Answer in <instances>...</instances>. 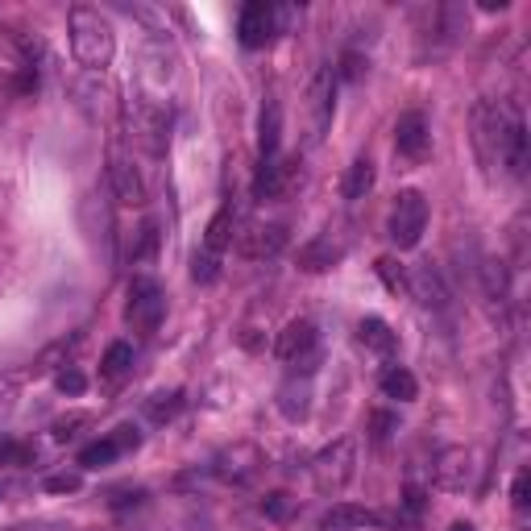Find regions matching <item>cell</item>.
<instances>
[{"label":"cell","instance_id":"cell-1","mask_svg":"<svg viewBox=\"0 0 531 531\" xmlns=\"http://www.w3.org/2000/svg\"><path fill=\"white\" fill-rule=\"evenodd\" d=\"M473 150L490 179H523L527 175V121L511 100H478L473 104Z\"/></svg>","mask_w":531,"mask_h":531},{"label":"cell","instance_id":"cell-2","mask_svg":"<svg viewBox=\"0 0 531 531\" xmlns=\"http://www.w3.org/2000/svg\"><path fill=\"white\" fill-rule=\"evenodd\" d=\"M67 30H71V54L79 67L88 71H104L113 63L117 54V30L100 9H88V5H75L71 17H67Z\"/></svg>","mask_w":531,"mask_h":531},{"label":"cell","instance_id":"cell-3","mask_svg":"<svg viewBox=\"0 0 531 531\" xmlns=\"http://www.w3.org/2000/svg\"><path fill=\"white\" fill-rule=\"evenodd\" d=\"M299 17V9L287 5H266V0H249L237 17V38L245 50H262L270 46L278 34H287V25Z\"/></svg>","mask_w":531,"mask_h":531},{"label":"cell","instance_id":"cell-4","mask_svg":"<svg viewBox=\"0 0 531 531\" xmlns=\"http://www.w3.org/2000/svg\"><path fill=\"white\" fill-rule=\"evenodd\" d=\"M353 465H357V444H353V436L332 440L328 449H320L312 457V482H316V490L337 498L353 482Z\"/></svg>","mask_w":531,"mask_h":531},{"label":"cell","instance_id":"cell-5","mask_svg":"<svg viewBox=\"0 0 531 531\" xmlns=\"http://www.w3.org/2000/svg\"><path fill=\"white\" fill-rule=\"evenodd\" d=\"M424 229H428V200H424V191H415V187L399 191L395 208H390V225H386L390 241H395L399 249H415L419 237H424Z\"/></svg>","mask_w":531,"mask_h":531},{"label":"cell","instance_id":"cell-6","mask_svg":"<svg viewBox=\"0 0 531 531\" xmlns=\"http://www.w3.org/2000/svg\"><path fill=\"white\" fill-rule=\"evenodd\" d=\"M278 361H287L295 374H316V361H320V337H316V324L312 320H291L274 341Z\"/></svg>","mask_w":531,"mask_h":531},{"label":"cell","instance_id":"cell-7","mask_svg":"<svg viewBox=\"0 0 531 531\" xmlns=\"http://www.w3.org/2000/svg\"><path fill=\"white\" fill-rule=\"evenodd\" d=\"M166 316V291L158 287V278L137 274L129 283V303H125V324L137 332H154Z\"/></svg>","mask_w":531,"mask_h":531},{"label":"cell","instance_id":"cell-8","mask_svg":"<svg viewBox=\"0 0 531 531\" xmlns=\"http://www.w3.org/2000/svg\"><path fill=\"white\" fill-rule=\"evenodd\" d=\"M432 478L440 490L449 494H461L478 482V465H473V453L461 449V444H449V449H440L436 461H432Z\"/></svg>","mask_w":531,"mask_h":531},{"label":"cell","instance_id":"cell-9","mask_svg":"<svg viewBox=\"0 0 531 531\" xmlns=\"http://www.w3.org/2000/svg\"><path fill=\"white\" fill-rule=\"evenodd\" d=\"M307 113H312V142H320L324 129L337 117V71L320 67L312 75V88H307Z\"/></svg>","mask_w":531,"mask_h":531},{"label":"cell","instance_id":"cell-10","mask_svg":"<svg viewBox=\"0 0 531 531\" xmlns=\"http://www.w3.org/2000/svg\"><path fill=\"white\" fill-rule=\"evenodd\" d=\"M345 254H349V233H345V225L324 229L316 241H307V245L299 249V270H307V274L332 270Z\"/></svg>","mask_w":531,"mask_h":531},{"label":"cell","instance_id":"cell-11","mask_svg":"<svg viewBox=\"0 0 531 531\" xmlns=\"http://www.w3.org/2000/svg\"><path fill=\"white\" fill-rule=\"evenodd\" d=\"M299 183V162L295 158H270L258 166V179H254V200H283L287 191H295Z\"/></svg>","mask_w":531,"mask_h":531},{"label":"cell","instance_id":"cell-12","mask_svg":"<svg viewBox=\"0 0 531 531\" xmlns=\"http://www.w3.org/2000/svg\"><path fill=\"white\" fill-rule=\"evenodd\" d=\"M407 295H415L424 307H432V312H449V303H453L449 283H444L440 266H432V262L415 266V270L407 274Z\"/></svg>","mask_w":531,"mask_h":531},{"label":"cell","instance_id":"cell-13","mask_svg":"<svg viewBox=\"0 0 531 531\" xmlns=\"http://www.w3.org/2000/svg\"><path fill=\"white\" fill-rule=\"evenodd\" d=\"M395 150H399V158H407V162H424L428 158V150H432V129H428V117L424 113H403L399 117V125H395Z\"/></svg>","mask_w":531,"mask_h":531},{"label":"cell","instance_id":"cell-14","mask_svg":"<svg viewBox=\"0 0 531 531\" xmlns=\"http://www.w3.org/2000/svg\"><path fill=\"white\" fill-rule=\"evenodd\" d=\"M258 469H262V453L254 449V444H233V449H225V453L212 461V473H216V478L237 482V486H245Z\"/></svg>","mask_w":531,"mask_h":531},{"label":"cell","instance_id":"cell-15","mask_svg":"<svg viewBox=\"0 0 531 531\" xmlns=\"http://www.w3.org/2000/svg\"><path fill=\"white\" fill-rule=\"evenodd\" d=\"M283 245H287V229L283 225H245L237 233V254L241 258H254V262L274 258Z\"/></svg>","mask_w":531,"mask_h":531},{"label":"cell","instance_id":"cell-16","mask_svg":"<svg viewBox=\"0 0 531 531\" xmlns=\"http://www.w3.org/2000/svg\"><path fill=\"white\" fill-rule=\"evenodd\" d=\"M395 519L382 515V511H370V507H353V502H337L324 519H320V531H357V527H390Z\"/></svg>","mask_w":531,"mask_h":531},{"label":"cell","instance_id":"cell-17","mask_svg":"<svg viewBox=\"0 0 531 531\" xmlns=\"http://www.w3.org/2000/svg\"><path fill=\"white\" fill-rule=\"evenodd\" d=\"M108 183H113L121 204H129V208H142L146 204V183H142V175H137V166L129 158L113 154V162H108Z\"/></svg>","mask_w":531,"mask_h":531},{"label":"cell","instance_id":"cell-18","mask_svg":"<svg viewBox=\"0 0 531 531\" xmlns=\"http://www.w3.org/2000/svg\"><path fill=\"white\" fill-rule=\"evenodd\" d=\"M357 341L366 345L370 353H378V357H395L399 353V332L390 328L386 320H378V316H366L357 324Z\"/></svg>","mask_w":531,"mask_h":531},{"label":"cell","instance_id":"cell-19","mask_svg":"<svg viewBox=\"0 0 531 531\" xmlns=\"http://www.w3.org/2000/svg\"><path fill=\"white\" fill-rule=\"evenodd\" d=\"M278 146H283V108H278V100H266V104H262V121H258V150H262V162L278 158Z\"/></svg>","mask_w":531,"mask_h":531},{"label":"cell","instance_id":"cell-20","mask_svg":"<svg viewBox=\"0 0 531 531\" xmlns=\"http://www.w3.org/2000/svg\"><path fill=\"white\" fill-rule=\"evenodd\" d=\"M166 125H171V121H166V113H162L158 104H142V108L133 113V133L142 137V142H146L154 154L166 146Z\"/></svg>","mask_w":531,"mask_h":531},{"label":"cell","instance_id":"cell-21","mask_svg":"<svg viewBox=\"0 0 531 531\" xmlns=\"http://www.w3.org/2000/svg\"><path fill=\"white\" fill-rule=\"evenodd\" d=\"M307 399H312V374H291L283 386H278V411L287 419H303L307 415Z\"/></svg>","mask_w":531,"mask_h":531},{"label":"cell","instance_id":"cell-22","mask_svg":"<svg viewBox=\"0 0 531 531\" xmlns=\"http://www.w3.org/2000/svg\"><path fill=\"white\" fill-rule=\"evenodd\" d=\"M378 386H382V395L395 399V403H411L419 395V382H415V374L407 366H386L378 374Z\"/></svg>","mask_w":531,"mask_h":531},{"label":"cell","instance_id":"cell-23","mask_svg":"<svg viewBox=\"0 0 531 531\" xmlns=\"http://www.w3.org/2000/svg\"><path fill=\"white\" fill-rule=\"evenodd\" d=\"M374 191V162L361 154V158H353V166L345 171V183H341V195L349 204H357V200H366V195Z\"/></svg>","mask_w":531,"mask_h":531},{"label":"cell","instance_id":"cell-24","mask_svg":"<svg viewBox=\"0 0 531 531\" xmlns=\"http://www.w3.org/2000/svg\"><path fill=\"white\" fill-rule=\"evenodd\" d=\"M233 237H237V216H233V208H220V212L212 216V225H208L200 249H208V254L220 258V254H225V249L233 245Z\"/></svg>","mask_w":531,"mask_h":531},{"label":"cell","instance_id":"cell-25","mask_svg":"<svg viewBox=\"0 0 531 531\" xmlns=\"http://www.w3.org/2000/svg\"><path fill=\"white\" fill-rule=\"evenodd\" d=\"M478 278H482V291H486V299H490L494 307H502V303H507V295H511L507 266H502V262H494V258H486V262L478 266Z\"/></svg>","mask_w":531,"mask_h":531},{"label":"cell","instance_id":"cell-26","mask_svg":"<svg viewBox=\"0 0 531 531\" xmlns=\"http://www.w3.org/2000/svg\"><path fill=\"white\" fill-rule=\"evenodd\" d=\"M129 370H133V345H129V341L108 345V353H104V361H100V378H104V382H121Z\"/></svg>","mask_w":531,"mask_h":531},{"label":"cell","instance_id":"cell-27","mask_svg":"<svg viewBox=\"0 0 531 531\" xmlns=\"http://www.w3.org/2000/svg\"><path fill=\"white\" fill-rule=\"evenodd\" d=\"M121 457V444L113 436H104L96 444H88V449L79 453V469H104V465H113Z\"/></svg>","mask_w":531,"mask_h":531},{"label":"cell","instance_id":"cell-28","mask_svg":"<svg viewBox=\"0 0 531 531\" xmlns=\"http://www.w3.org/2000/svg\"><path fill=\"white\" fill-rule=\"evenodd\" d=\"M154 249H158V225H154V220H146V225L137 229L133 245H129V258H133V266L150 262V258H154Z\"/></svg>","mask_w":531,"mask_h":531},{"label":"cell","instance_id":"cell-29","mask_svg":"<svg viewBox=\"0 0 531 531\" xmlns=\"http://www.w3.org/2000/svg\"><path fill=\"white\" fill-rule=\"evenodd\" d=\"M146 411H150L154 424H166V419H175V415L183 411V390H171V395H154V399L146 403Z\"/></svg>","mask_w":531,"mask_h":531},{"label":"cell","instance_id":"cell-30","mask_svg":"<svg viewBox=\"0 0 531 531\" xmlns=\"http://www.w3.org/2000/svg\"><path fill=\"white\" fill-rule=\"evenodd\" d=\"M399 432V415L395 411H374L370 415V440L378 444V449H382V444H390V436H395Z\"/></svg>","mask_w":531,"mask_h":531},{"label":"cell","instance_id":"cell-31","mask_svg":"<svg viewBox=\"0 0 531 531\" xmlns=\"http://www.w3.org/2000/svg\"><path fill=\"white\" fill-rule=\"evenodd\" d=\"M511 507H515L519 519H527V507H531V469L527 465L515 473V482H511Z\"/></svg>","mask_w":531,"mask_h":531},{"label":"cell","instance_id":"cell-32","mask_svg":"<svg viewBox=\"0 0 531 531\" xmlns=\"http://www.w3.org/2000/svg\"><path fill=\"white\" fill-rule=\"evenodd\" d=\"M216 274H220V258L208 254V249H195V258H191V278L195 283H216Z\"/></svg>","mask_w":531,"mask_h":531},{"label":"cell","instance_id":"cell-33","mask_svg":"<svg viewBox=\"0 0 531 531\" xmlns=\"http://www.w3.org/2000/svg\"><path fill=\"white\" fill-rule=\"evenodd\" d=\"M374 270H378V278H382V283H386L390 291H395V295H399V291L407 295V270H403L395 258H378V266H374Z\"/></svg>","mask_w":531,"mask_h":531},{"label":"cell","instance_id":"cell-34","mask_svg":"<svg viewBox=\"0 0 531 531\" xmlns=\"http://www.w3.org/2000/svg\"><path fill=\"white\" fill-rule=\"evenodd\" d=\"M42 490L46 494H79L83 490V473H50V478L42 482Z\"/></svg>","mask_w":531,"mask_h":531},{"label":"cell","instance_id":"cell-35","mask_svg":"<svg viewBox=\"0 0 531 531\" xmlns=\"http://www.w3.org/2000/svg\"><path fill=\"white\" fill-rule=\"evenodd\" d=\"M262 511H266L274 523H283V519H291V515H295V498H291V494H283V490H274V494H266Z\"/></svg>","mask_w":531,"mask_h":531},{"label":"cell","instance_id":"cell-36","mask_svg":"<svg viewBox=\"0 0 531 531\" xmlns=\"http://www.w3.org/2000/svg\"><path fill=\"white\" fill-rule=\"evenodd\" d=\"M30 461H34L30 444H17L9 436H0V465H30Z\"/></svg>","mask_w":531,"mask_h":531},{"label":"cell","instance_id":"cell-37","mask_svg":"<svg viewBox=\"0 0 531 531\" xmlns=\"http://www.w3.org/2000/svg\"><path fill=\"white\" fill-rule=\"evenodd\" d=\"M54 386H59L63 395H83V390H88V378H83L75 366H67V370L54 374Z\"/></svg>","mask_w":531,"mask_h":531},{"label":"cell","instance_id":"cell-38","mask_svg":"<svg viewBox=\"0 0 531 531\" xmlns=\"http://www.w3.org/2000/svg\"><path fill=\"white\" fill-rule=\"evenodd\" d=\"M366 75V59H361L357 50H345V59H341V71H337V79H361Z\"/></svg>","mask_w":531,"mask_h":531},{"label":"cell","instance_id":"cell-39","mask_svg":"<svg viewBox=\"0 0 531 531\" xmlns=\"http://www.w3.org/2000/svg\"><path fill=\"white\" fill-rule=\"evenodd\" d=\"M403 511H407V519H419V511H424V490H419V486H407Z\"/></svg>","mask_w":531,"mask_h":531},{"label":"cell","instance_id":"cell-40","mask_svg":"<svg viewBox=\"0 0 531 531\" xmlns=\"http://www.w3.org/2000/svg\"><path fill=\"white\" fill-rule=\"evenodd\" d=\"M142 502H146V490H117V494H113V507H117V511L142 507Z\"/></svg>","mask_w":531,"mask_h":531},{"label":"cell","instance_id":"cell-41","mask_svg":"<svg viewBox=\"0 0 531 531\" xmlns=\"http://www.w3.org/2000/svg\"><path fill=\"white\" fill-rule=\"evenodd\" d=\"M79 424H83V415H75V419H59V424H54V440H71Z\"/></svg>","mask_w":531,"mask_h":531},{"label":"cell","instance_id":"cell-42","mask_svg":"<svg viewBox=\"0 0 531 531\" xmlns=\"http://www.w3.org/2000/svg\"><path fill=\"white\" fill-rule=\"evenodd\" d=\"M449 531H473V523H465V519H461V523H453Z\"/></svg>","mask_w":531,"mask_h":531},{"label":"cell","instance_id":"cell-43","mask_svg":"<svg viewBox=\"0 0 531 531\" xmlns=\"http://www.w3.org/2000/svg\"><path fill=\"white\" fill-rule=\"evenodd\" d=\"M0 498H5V486H0Z\"/></svg>","mask_w":531,"mask_h":531}]
</instances>
